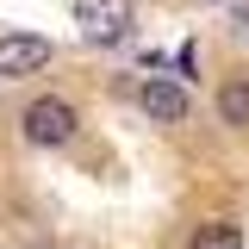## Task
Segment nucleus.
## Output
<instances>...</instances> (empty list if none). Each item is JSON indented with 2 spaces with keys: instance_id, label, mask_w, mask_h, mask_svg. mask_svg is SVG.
Instances as JSON below:
<instances>
[{
  "instance_id": "6",
  "label": "nucleus",
  "mask_w": 249,
  "mask_h": 249,
  "mask_svg": "<svg viewBox=\"0 0 249 249\" xmlns=\"http://www.w3.org/2000/svg\"><path fill=\"white\" fill-rule=\"evenodd\" d=\"M193 249H243V231H237V224H206V231L193 237Z\"/></svg>"
},
{
  "instance_id": "2",
  "label": "nucleus",
  "mask_w": 249,
  "mask_h": 249,
  "mask_svg": "<svg viewBox=\"0 0 249 249\" xmlns=\"http://www.w3.org/2000/svg\"><path fill=\"white\" fill-rule=\"evenodd\" d=\"M75 19L88 44H119L131 31V0H75Z\"/></svg>"
},
{
  "instance_id": "1",
  "label": "nucleus",
  "mask_w": 249,
  "mask_h": 249,
  "mask_svg": "<svg viewBox=\"0 0 249 249\" xmlns=\"http://www.w3.org/2000/svg\"><path fill=\"white\" fill-rule=\"evenodd\" d=\"M75 106L69 100H56V93H44V100H31L25 106V143H37V150H62V143H75Z\"/></svg>"
},
{
  "instance_id": "5",
  "label": "nucleus",
  "mask_w": 249,
  "mask_h": 249,
  "mask_svg": "<svg viewBox=\"0 0 249 249\" xmlns=\"http://www.w3.org/2000/svg\"><path fill=\"white\" fill-rule=\"evenodd\" d=\"M218 119L249 131V81H224V88H218Z\"/></svg>"
},
{
  "instance_id": "3",
  "label": "nucleus",
  "mask_w": 249,
  "mask_h": 249,
  "mask_svg": "<svg viewBox=\"0 0 249 249\" xmlns=\"http://www.w3.org/2000/svg\"><path fill=\"white\" fill-rule=\"evenodd\" d=\"M44 62H50V37H37V31H13V37H0V81L37 75Z\"/></svg>"
},
{
  "instance_id": "4",
  "label": "nucleus",
  "mask_w": 249,
  "mask_h": 249,
  "mask_svg": "<svg viewBox=\"0 0 249 249\" xmlns=\"http://www.w3.org/2000/svg\"><path fill=\"white\" fill-rule=\"evenodd\" d=\"M137 106H143V112H150L156 124H187V93H181V81H143V88H137Z\"/></svg>"
}]
</instances>
